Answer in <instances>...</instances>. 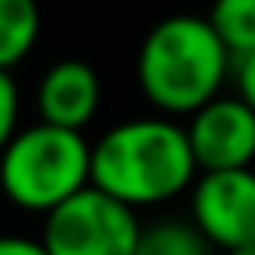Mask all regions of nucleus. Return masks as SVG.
Wrapping results in <instances>:
<instances>
[{"label": "nucleus", "instance_id": "obj_1", "mask_svg": "<svg viewBox=\"0 0 255 255\" xmlns=\"http://www.w3.org/2000/svg\"><path fill=\"white\" fill-rule=\"evenodd\" d=\"M196 171L185 126L168 116L126 119L91 147V185L133 210L192 189Z\"/></svg>", "mask_w": 255, "mask_h": 255}, {"label": "nucleus", "instance_id": "obj_2", "mask_svg": "<svg viewBox=\"0 0 255 255\" xmlns=\"http://www.w3.org/2000/svg\"><path fill=\"white\" fill-rule=\"evenodd\" d=\"M231 77V53L206 18H161L140 42L136 84L161 116H192L220 98Z\"/></svg>", "mask_w": 255, "mask_h": 255}, {"label": "nucleus", "instance_id": "obj_3", "mask_svg": "<svg viewBox=\"0 0 255 255\" xmlns=\"http://www.w3.org/2000/svg\"><path fill=\"white\" fill-rule=\"evenodd\" d=\"M91 185V143L77 129L35 123L0 150V189L28 213H53Z\"/></svg>", "mask_w": 255, "mask_h": 255}, {"label": "nucleus", "instance_id": "obj_4", "mask_svg": "<svg viewBox=\"0 0 255 255\" xmlns=\"http://www.w3.org/2000/svg\"><path fill=\"white\" fill-rule=\"evenodd\" d=\"M136 210L88 185L46 213L42 245L49 255H136Z\"/></svg>", "mask_w": 255, "mask_h": 255}, {"label": "nucleus", "instance_id": "obj_5", "mask_svg": "<svg viewBox=\"0 0 255 255\" xmlns=\"http://www.w3.org/2000/svg\"><path fill=\"white\" fill-rule=\"evenodd\" d=\"M192 224L224 252L255 245V171H203L192 182Z\"/></svg>", "mask_w": 255, "mask_h": 255}, {"label": "nucleus", "instance_id": "obj_6", "mask_svg": "<svg viewBox=\"0 0 255 255\" xmlns=\"http://www.w3.org/2000/svg\"><path fill=\"white\" fill-rule=\"evenodd\" d=\"M192 157L199 171H231L252 168L255 161V112L234 98H213L189 116L185 126Z\"/></svg>", "mask_w": 255, "mask_h": 255}, {"label": "nucleus", "instance_id": "obj_7", "mask_svg": "<svg viewBox=\"0 0 255 255\" xmlns=\"http://www.w3.org/2000/svg\"><path fill=\"white\" fill-rule=\"evenodd\" d=\"M102 105V81L91 63L84 60H60L53 63L35 91L39 123L63 126V129H84Z\"/></svg>", "mask_w": 255, "mask_h": 255}, {"label": "nucleus", "instance_id": "obj_8", "mask_svg": "<svg viewBox=\"0 0 255 255\" xmlns=\"http://www.w3.org/2000/svg\"><path fill=\"white\" fill-rule=\"evenodd\" d=\"M39 0H0V70L18 67L39 42Z\"/></svg>", "mask_w": 255, "mask_h": 255}, {"label": "nucleus", "instance_id": "obj_9", "mask_svg": "<svg viewBox=\"0 0 255 255\" xmlns=\"http://www.w3.org/2000/svg\"><path fill=\"white\" fill-rule=\"evenodd\" d=\"M206 21L213 25L231 56L255 49V0H213Z\"/></svg>", "mask_w": 255, "mask_h": 255}, {"label": "nucleus", "instance_id": "obj_10", "mask_svg": "<svg viewBox=\"0 0 255 255\" xmlns=\"http://www.w3.org/2000/svg\"><path fill=\"white\" fill-rule=\"evenodd\" d=\"M136 255H210V241L196 224L185 220H157L140 231Z\"/></svg>", "mask_w": 255, "mask_h": 255}, {"label": "nucleus", "instance_id": "obj_11", "mask_svg": "<svg viewBox=\"0 0 255 255\" xmlns=\"http://www.w3.org/2000/svg\"><path fill=\"white\" fill-rule=\"evenodd\" d=\"M18 133V84L11 70H0V150Z\"/></svg>", "mask_w": 255, "mask_h": 255}, {"label": "nucleus", "instance_id": "obj_12", "mask_svg": "<svg viewBox=\"0 0 255 255\" xmlns=\"http://www.w3.org/2000/svg\"><path fill=\"white\" fill-rule=\"evenodd\" d=\"M231 81H234L238 98L255 112V49L241 53V56H231Z\"/></svg>", "mask_w": 255, "mask_h": 255}, {"label": "nucleus", "instance_id": "obj_13", "mask_svg": "<svg viewBox=\"0 0 255 255\" xmlns=\"http://www.w3.org/2000/svg\"><path fill=\"white\" fill-rule=\"evenodd\" d=\"M0 255H49L42 238H21V234H0Z\"/></svg>", "mask_w": 255, "mask_h": 255}, {"label": "nucleus", "instance_id": "obj_14", "mask_svg": "<svg viewBox=\"0 0 255 255\" xmlns=\"http://www.w3.org/2000/svg\"><path fill=\"white\" fill-rule=\"evenodd\" d=\"M227 255H255V245H241V248H231Z\"/></svg>", "mask_w": 255, "mask_h": 255}]
</instances>
